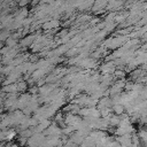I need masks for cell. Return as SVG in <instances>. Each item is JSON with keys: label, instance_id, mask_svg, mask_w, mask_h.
<instances>
[{"label": "cell", "instance_id": "cell-13", "mask_svg": "<svg viewBox=\"0 0 147 147\" xmlns=\"http://www.w3.org/2000/svg\"><path fill=\"white\" fill-rule=\"evenodd\" d=\"M111 109H113L114 114L115 115H118V116H121V115H123L125 113V107L122 106V105H115V106H113Z\"/></svg>", "mask_w": 147, "mask_h": 147}, {"label": "cell", "instance_id": "cell-21", "mask_svg": "<svg viewBox=\"0 0 147 147\" xmlns=\"http://www.w3.org/2000/svg\"><path fill=\"white\" fill-rule=\"evenodd\" d=\"M79 147H95V142L93 140H91L88 137L85 139V141L79 146Z\"/></svg>", "mask_w": 147, "mask_h": 147}, {"label": "cell", "instance_id": "cell-19", "mask_svg": "<svg viewBox=\"0 0 147 147\" xmlns=\"http://www.w3.org/2000/svg\"><path fill=\"white\" fill-rule=\"evenodd\" d=\"M116 23L115 22H110V23H106V26H105V31L107 32V33H109V32H111V31H114L115 30V28H116Z\"/></svg>", "mask_w": 147, "mask_h": 147}, {"label": "cell", "instance_id": "cell-24", "mask_svg": "<svg viewBox=\"0 0 147 147\" xmlns=\"http://www.w3.org/2000/svg\"><path fill=\"white\" fill-rule=\"evenodd\" d=\"M133 85H134V83H133L132 80H130V82H126L124 90H126V91H127V93H129V92H131V91L133 90Z\"/></svg>", "mask_w": 147, "mask_h": 147}, {"label": "cell", "instance_id": "cell-6", "mask_svg": "<svg viewBox=\"0 0 147 147\" xmlns=\"http://www.w3.org/2000/svg\"><path fill=\"white\" fill-rule=\"evenodd\" d=\"M36 38H37V36H36L34 33H31V34H29V36H25V37H23V38L20 40V46H21L22 48H25L26 46H30V47H31V45L34 42Z\"/></svg>", "mask_w": 147, "mask_h": 147}, {"label": "cell", "instance_id": "cell-3", "mask_svg": "<svg viewBox=\"0 0 147 147\" xmlns=\"http://www.w3.org/2000/svg\"><path fill=\"white\" fill-rule=\"evenodd\" d=\"M82 121V117L79 115H74L71 113L69 114H65L64 115V123L67 125H70V126H75L77 123H79Z\"/></svg>", "mask_w": 147, "mask_h": 147}, {"label": "cell", "instance_id": "cell-15", "mask_svg": "<svg viewBox=\"0 0 147 147\" xmlns=\"http://www.w3.org/2000/svg\"><path fill=\"white\" fill-rule=\"evenodd\" d=\"M33 136L31 129H26V130H22L18 132V137L20 138H25V139H30Z\"/></svg>", "mask_w": 147, "mask_h": 147}, {"label": "cell", "instance_id": "cell-28", "mask_svg": "<svg viewBox=\"0 0 147 147\" xmlns=\"http://www.w3.org/2000/svg\"><path fill=\"white\" fill-rule=\"evenodd\" d=\"M39 3H40V2H39L38 0H34V1H32V2H31V5H32V6H34V5H37V6H38Z\"/></svg>", "mask_w": 147, "mask_h": 147}, {"label": "cell", "instance_id": "cell-8", "mask_svg": "<svg viewBox=\"0 0 147 147\" xmlns=\"http://www.w3.org/2000/svg\"><path fill=\"white\" fill-rule=\"evenodd\" d=\"M2 92L7 93V94H17L18 90H17V85L16 84H10L7 86H2Z\"/></svg>", "mask_w": 147, "mask_h": 147}, {"label": "cell", "instance_id": "cell-14", "mask_svg": "<svg viewBox=\"0 0 147 147\" xmlns=\"http://www.w3.org/2000/svg\"><path fill=\"white\" fill-rule=\"evenodd\" d=\"M119 123H121V116L113 114L110 116V126L117 127V126H119Z\"/></svg>", "mask_w": 147, "mask_h": 147}, {"label": "cell", "instance_id": "cell-4", "mask_svg": "<svg viewBox=\"0 0 147 147\" xmlns=\"http://www.w3.org/2000/svg\"><path fill=\"white\" fill-rule=\"evenodd\" d=\"M115 140L121 144V147H131L132 146V134H124L116 137Z\"/></svg>", "mask_w": 147, "mask_h": 147}, {"label": "cell", "instance_id": "cell-25", "mask_svg": "<svg viewBox=\"0 0 147 147\" xmlns=\"http://www.w3.org/2000/svg\"><path fill=\"white\" fill-rule=\"evenodd\" d=\"M17 3H18L20 8H26V6L30 3V1L29 0H22V1H18Z\"/></svg>", "mask_w": 147, "mask_h": 147}, {"label": "cell", "instance_id": "cell-26", "mask_svg": "<svg viewBox=\"0 0 147 147\" xmlns=\"http://www.w3.org/2000/svg\"><path fill=\"white\" fill-rule=\"evenodd\" d=\"M110 147H121V144L117 142L116 140H113V141L110 142Z\"/></svg>", "mask_w": 147, "mask_h": 147}, {"label": "cell", "instance_id": "cell-23", "mask_svg": "<svg viewBox=\"0 0 147 147\" xmlns=\"http://www.w3.org/2000/svg\"><path fill=\"white\" fill-rule=\"evenodd\" d=\"M132 144L137 145V146H140V138H139L138 133H133L132 134Z\"/></svg>", "mask_w": 147, "mask_h": 147}, {"label": "cell", "instance_id": "cell-1", "mask_svg": "<svg viewBox=\"0 0 147 147\" xmlns=\"http://www.w3.org/2000/svg\"><path fill=\"white\" fill-rule=\"evenodd\" d=\"M78 67L79 68H83L84 70H93L98 67V61L92 59L91 56L90 57H86V59H83L79 63H78Z\"/></svg>", "mask_w": 147, "mask_h": 147}, {"label": "cell", "instance_id": "cell-27", "mask_svg": "<svg viewBox=\"0 0 147 147\" xmlns=\"http://www.w3.org/2000/svg\"><path fill=\"white\" fill-rule=\"evenodd\" d=\"M140 68H141V69H142V70H145V71H146V72H147V63H145V64H142V65H141V67H140Z\"/></svg>", "mask_w": 147, "mask_h": 147}, {"label": "cell", "instance_id": "cell-18", "mask_svg": "<svg viewBox=\"0 0 147 147\" xmlns=\"http://www.w3.org/2000/svg\"><path fill=\"white\" fill-rule=\"evenodd\" d=\"M62 131H63V134L64 136H71L74 132H76L75 127L74 126H70V125H67L64 129H62Z\"/></svg>", "mask_w": 147, "mask_h": 147}, {"label": "cell", "instance_id": "cell-5", "mask_svg": "<svg viewBox=\"0 0 147 147\" xmlns=\"http://www.w3.org/2000/svg\"><path fill=\"white\" fill-rule=\"evenodd\" d=\"M113 100H111V98L110 96H103V98H101L100 100H99V103H98V106H96V108L99 109V110H102V109H105V108H113Z\"/></svg>", "mask_w": 147, "mask_h": 147}, {"label": "cell", "instance_id": "cell-20", "mask_svg": "<svg viewBox=\"0 0 147 147\" xmlns=\"http://www.w3.org/2000/svg\"><path fill=\"white\" fill-rule=\"evenodd\" d=\"M125 75H126V72H125V70H116L115 71V74H114V77L116 78V79H124L125 78Z\"/></svg>", "mask_w": 147, "mask_h": 147}, {"label": "cell", "instance_id": "cell-2", "mask_svg": "<svg viewBox=\"0 0 147 147\" xmlns=\"http://www.w3.org/2000/svg\"><path fill=\"white\" fill-rule=\"evenodd\" d=\"M99 70H100V72L103 74V75H113V76H114V74H115V71H116L117 69H116V67H115L114 61H111V62H105L103 64H101V65L99 67Z\"/></svg>", "mask_w": 147, "mask_h": 147}, {"label": "cell", "instance_id": "cell-12", "mask_svg": "<svg viewBox=\"0 0 147 147\" xmlns=\"http://www.w3.org/2000/svg\"><path fill=\"white\" fill-rule=\"evenodd\" d=\"M138 136H139V138H140V141L145 145V147L147 146V130H145V129H140L139 131H138Z\"/></svg>", "mask_w": 147, "mask_h": 147}, {"label": "cell", "instance_id": "cell-16", "mask_svg": "<svg viewBox=\"0 0 147 147\" xmlns=\"http://www.w3.org/2000/svg\"><path fill=\"white\" fill-rule=\"evenodd\" d=\"M5 44H6V46L9 47V48H16V47H17V40L14 39L13 37H9V38L6 40Z\"/></svg>", "mask_w": 147, "mask_h": 147}, {"label": "cell", "instance_id": "cell-17", "mask_svg": "<svg viewBox=\"0 0 147 147\" xmlns=\"http://www.w3.org/2000/svg\"><path fill=\"white\" fill-rule=\"evenodd\" d=\"M9 37H11V32H10V31H8V30H2V31H1V33H0V40H1L2 42H6V40H7Z\"/></svg>", "mask_w": 147, "mask_h": 147}, {"label": "cell", "instance_id": "cell-9", "mask_svg": "<svg viewBox=\"0 0 147 147\" xmlns=\"http://www.w3.org/2000/svg\"><path fill=\"white\" fill-rule=\"evenodd\" d=\"M16 85H17L18 93H21V94H23V92H25V91L28 90V87H29L28 83H26L25 80H23V79H21L20 82H17V83H16Z\"/></svg>", "mask_w": 147, "mask_h": 147}, {"label": "cell", "instance_id": "cell-10", "mask_svg": "<svg viewBox=\"0 0 147 147\" xmlns=\"http://www.w3.org/2000/svg\"><path fill=\"white\" fill-rule=\"evenodd\" d=\"M91 20H92V16H91V15H88V14L79 15V16L76 18L77 24H82V23H86V22H88V23H90V21H91Z\"/></svg>", "mask_w": 147, "mask_h": 147}, {"label": "cell", "instance_id": "cell-7", "mask_svg": "<svg viewBox=\"0 0 147 147\" xmlns=\"http://www.w3.org/2000/svg\"><path fill=\"white\" fill-rule=\"evenodd\" d=\"M71 141H74L77 146H80L84 141H85V139H86V137H84L79 131H76V132H74L71 136H70V138H69Z\"/></svg>", "mask_w": 147, "mask_h": 147}, {"label": "cell", "instance_id": "cell-11", "mask_svg": "<svg viewBox=\"0 0 147 147\" xmlns=\"http://www.w3.org/2000/svg\"><path fill=\"white\" fill-rule=\"evenodd\" d=\"M17 136V131L14 129H8L6 131V142H10V140H13L15 137Z\"/></svg>", "mask_w": 147, "mask_h": 147}, {"label": "cell", "instance_id": "cell-22", "mask_svg": "<svg viewBox=\"0 0 147 147\" xmlns=\"http://www.w3.org/2000/svg\"><path fill=\"white\" fill-rule=\"evenodd\" d=\"M78 115L80 116V117H88L90 116V108H87V107H83L80 110H79V113H78Z\"/></svg>", "mask_w": 147, "mask_h": 147}]
</instances>
